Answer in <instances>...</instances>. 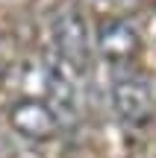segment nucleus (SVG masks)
Segmentation results:
<instances>
[{
    "mask_svg": "<svg viewBox=\"0 0 156 158\" xmlns=\"http://www.w3.org/2000/svg\"><path fill=\"white\" fill-rule=\"evenodd\" d=\"M47 35H50V53L56 62L71 68L74 73L86 76L94 59V32L82 6L59 3L47 18Z\"/></svg>",
    "mask_w": 156,
    "mask_h": 158,
    "instance_id": "nucleus-1",
    "label": "nucleus"
},
{
    "mask_svg": "<svg viewBox=\"0 0 156 158\" xmlns=\"http://www.w3.org/2000/svg\"><path fill=\"white\" fill-rule=\"evenodd\" d=\"M112 108L124 126H147L153 117V91L139 68L112 70Z\"/></svg>",
    "mask_w": 156,
    "mask_h": 158,
    "instance_id": "nucleus-2",
    "label": "nucleus"
},
{
    "mask_svg": "<svg viewBox=\"0 0 156 158\" xmlns=\"http://www.w3.org/2000/svg\"><path fill=\"white\" fill-rule=\"evenodd\" d=\"M94 53L112 70L133 68L136 59L141 56V35L127 18L103 15L94 27Z\"/></svg>",
    "mask_w": 156,
    "mask_h": 158,
    "instance_id": "nucleus-3",
    "label": "nucleus"
},
{
    "mask_svg": "<svg viewBox=\"0 0 156 158\" xmlns=\"http://www.w3.org/2000/svg\"><path fill=\"white\" fill-rule=\"evenodd\" d=\"M6 120H9L12 132L24 141L44 143L62 132V117L59 111L44 100V97H18L6 108Z\"/></svg>",
    "mask_w": 156,
    "mask_h": 158,
    "instance_id": "nucleus-4",
    "label": "nucleus"
},
{
    "mask_svg": "<svg viewBox=\"0 0 156 158\" xmlns=\"http://www.w3.org/2000/svg\"><path fill=\"white\" fill-rule=\"evenodd\" d=\"M0 70H3V56H0Z\"/></svg>",
    "mask_w": 156,
    "mask_h": 158,
    "instance_id": "nucleus-5",
    "label": "nucleus"
}]
</instances>
